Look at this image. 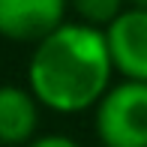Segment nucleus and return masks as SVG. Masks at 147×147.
Masks as SVG:
<instances>
[{"instance_id":"3","label":"nucleus","mask_w":147,"mask_h":147,"mask_svg":"<svg viewBox=\"0 0 147 147\" xmlns=\"http://www.w3.org/2000/svg\"><path fill=\"white\" fill-rule=\"evenodd\" d=\"M102 33L114 72L123 75V81L147 84V9L126 6Z\"/></svg>"},{"instance_id":"6","label":"nucleus","mask_w":147,"mask_h":147,"mask_svg":"<svg viewBox=\"0 0 147 147\" xmlns=\"http://www.w3.org/2000/svg\"><path fill=\"white\" fill-rule=\"evenodd\" d=\"M66 9L75 12V21L105 30L126 9V0H66Z\"/></svg>"},{"instance_id":"8","label":"nucleus","mask_w":147,"mask_h":147,"mask_svg":"<svg viewBox=\"0 0 147 147\" xmlns=\"http://www.w3.org/2000/svg\"><path fill=\"white\" fill-rule=\"evenodd\" d=\"M129 9H147V0H126Z\"/></svg>"},{"instance_id":"4","label":"nucleus","mask_w":147,"mask_h":147,"mask_svg":"<svg viewBox=\"0 0 147 147\" xmlns=\"http://www.w3.org/2000/svg\"><path fill=\"white\" fill-rule=\"evenodd\" d=\"M66 0H0V39L36 45L66 21Z\"/></svg>"},{"instance_id":"2","label":"nucleus","mask_w":147,"mask_h":147,"mask_svg":"<svg viewBox=\"0 0 147 147\" xmlns=\"http://www.w3.org/2000/svg\"><path fill=\"white\" fill-rule=\"evenodd\" d=\"M93 132L102 147H147V84H111L93 105Z\"/></svg>"},{"instance_id":"1","label":"nucleus","mask_w":147,"mask_h":147,"mask_svg":"<svg viewBox=\"0 0 147 147\" xmlns=\"http://www.w3.org/2000/svg\"><path fill=\"white\" fill-rule=\"evenodd\" d=\"M111 78L114 66L105 33L66 18L57 30L33 45L24 87L42 111L72 117L93 111V105L111 87Z\"/></svg>"},{"instance_id":"7","label":"nucleus","mask_w":147,"mask_h":147,"mask_svg":"<svg viewBox=\"0 0 147 147\" xmlns=\"http://www.w3.org/2000/svg\"><path fill=\"white\" fill-rule=\"evenodd\" d=\"M24 147H81V144L63 132H45V135H36L33 141H27Z\"/></svg>"},{"instance_id":"5","label":"nucleus","mask_w":147,"mask_h":147,"mask_svg":"<svg viewBox=\"0 0 147 147\" xmlns=\"http://www.w3.org/2000/svg\"><path fill=\"white\" fill-rule=\"evenodd\" d=\"M42 108L24 84H0V147H24L39 135Z\"/></svg>"}]
</instances>
